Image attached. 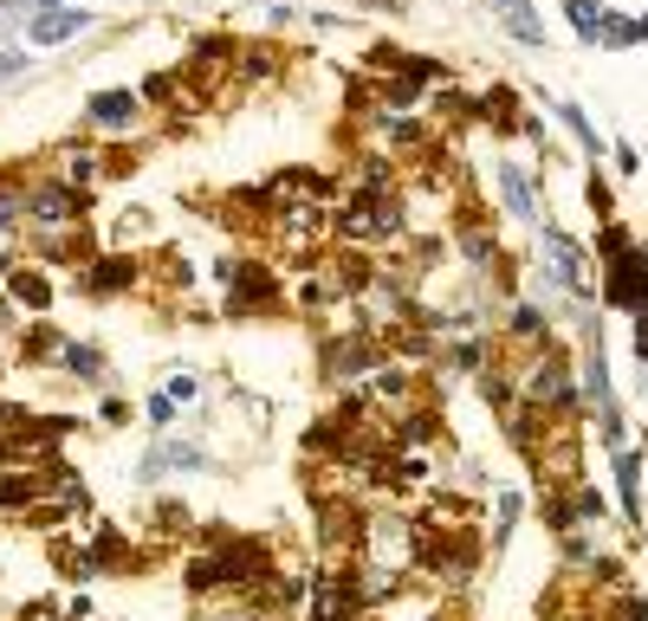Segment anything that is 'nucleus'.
Instances as JSON below:
<instances>
[{
    "instance_id": "f257e3e1",
    "label": "nucleus",
    "mask_w": 648,
    "mask_h": 621,
    "mask_svg": "<svg viewBox=\"0 0 648 621\" xmlns=\"http://www.w3.org/2000/svg\"><path fill=\"white\" fill-rule=\"evenodd\" d=\"M266 570V551L260 544H227L220 556H208V563H195V589H215V583H253Z\"/></svg>"
},
{
    "instance_id": "f03ea898",
    "label": "nucleus",
    "mask_w": 648,
    "mask_h": 621,
    "mask_svg": "<svg viewBox=\"0 0 648 621\" xmlns=\"http://www.w3.org/2000/svg\"><path fill=\"white\" fill-rule=\"evenodd\" d=\"M338 233H344V240H389V233H396V202L357 195L351 207H338Z\"/></svg>"
},
{
    "instance_id": "7ed1b4c3",
    "label": "nucleus",
    "mask_w": 648,
    "mask_h": 621,
    "mask_svg": "<svg viewBox=\"0 0 648 621\" xmlns=\"http://www.w3.org/2000/svg\"><path fill=\"white\" fill-rule=\"evenodd\" d=\"M84 26H91V20H84L78 7H53V13H39V20L26 26V39H33V46H59V39L84 33Z\"/></svg>"
},
{
    "instance_id": "20e7f679",
    "label": "nucleus",
    "mask_w": 648,
    "mask_h": 621,
    "mask_svg": "<svg viewBox=\"0 0 648 621\" xmlns=\"http://www.w3.org/2000/svg\"><path fill=\"white\" fill-rule=\"evenodd\" d=\"M84 117H91V124H104V130H117V124H130V117H137V91H98Z\"/></svg>"
},
{
    "instance_id": "39448f33",
    "label": "nucleus",
    "mask_w": 648,
    "mask_h": 621,
    "mask_svg": "<svg viewBox=\"0 0 648 621\" xmlns=\"http://www.w3.org/2000/svg\"><path fill=\"white\" fill-rule=\"evenodd\" d=\"M500 7V20L512 26V39H525V46H545V20L532 13V0H493Z\"/></svg>"
},
{
    "instance_id": "423d86ee",
    "label": "nucleus",
    "mask_w": 648,
    "mask_h": 621,
    "mask_svg": "<svg viewBox=\"0 0 648 621\" xmlns=\"http://www.w3.org/2000/svg\"><path fill=\"white\" fill-rule=\"evenodd\" d=\"M78 195H66V188H39V195H33V214H39V220H78Z\"/></svg>"
},
{
    "instance_id": "0eeeda50",
    "label": "nucleus",
    "mask_w": 648,
    "mask_h": 621,
    "mask_svg": "<svg viewBox=\"0 0 648 621\" xmlns=\"http://www.w3.org/2000/svg\"><path fill=\"white\" fill-rule=\"evenodd\" d=\"M169 467H202V447H175V440H162V447H156V453H149V480H156V473H169Z\"/></svg>"
},
{
    "instance_id": "6e6552de",
    "label": "nucleus",
    "mask_w": 648,
    "mask_h": 621,
    "mask_svg": "<svg viewBox=\"0 0 648 621\" xmlns=\"http://www.w3.org/2000/svg\"><path fill=\"white\" fill-rule=\"evenodd\" d=\"M545 246H552V266H558V278H571V285H583V253H577L565 233H545Z\"/></svg>"
},
{
    "instance_id": "1a4fd4ad",
    "label": "nucleus",
    "mask_w": 648,
    "mask_h": 621,
    "mask_svg": "<svg viewBox=\"0 0 648 621\" xmlns=\"http://www.w3.org/2000/svg\"><path fill=\"white\" fill-rule=\"evenodd\" d=\"M91 285H98V291H117V285H130V260H104V266L91 273Z\"/></svg>"
},
{
    "instance_id": "9d476101",
    "label": "nucleus",
    "mask_w": 648,
    "mask_h": 621,
    "mask_svg": "<svg viewBox=\"0 0 648 621\" xmlns=\"http://www.w3.org/2000/svg\"><path fill=\"white\" fill-rule=\"evenodd\" d=\"M66 363H72L84 382H98V376H104V363H98V349H91V344H72V349H66Z\"/></svg>"
},
{
    "instance_id": "9b49d317",
    "label": "nucleus",
    "mask_w": 648,
    "mask_h": 621,
    "mask_svg": "<svg viewBox=\"0 0 648 621\" xmlns=\"http://www.w3.org/2000/svg\"><path fill=\"white\" fill-rule=\"evenodd\" d=\"M500 182H505V202H512V214H532V188H525V175H512V169H505Z\"/></svg>"
},
{
    "instance_id": "f8f14e48",
    "label": "nucleus",
    "mask_w": 648,
    "mask_h": 621,
    "mask_svg": "<svg viewBox=\"0 0 648 621\" xmlns=\"http://www.w3.org/2000/svg\"><path fill=\"white\" fill-rule=\"evenodd\" d=\"M13 291H20V298H26V304H33V311H46V278H13Z\"/></svg>"
},
{
    "instance_id": "ddd939ff",
    "label": "nucleus",
    "mask_w": 648,
    "mask_h": 621,
    "mask_svg": "<svg viewBox=\"0 0 648 621\" xmlns=\"http://www.w3.org/2000/svg\"><path fill=\"white\" fill-rule=\"evenodd\" d=\"M149 421L169 427V421H175V395H156V402H149Z\"/></svg>"
},
{
    "instance_id": "4468645a",
    "label": "nucleus",
    "mask_w": 648,
    "mask_h": 621,
    "mask_svg": "<svg viewBox=\"0 0 648 621\" xmlns=\"http://www.w3.org/2000/svg\"><path fill=\"white\" fill-rule=\"evenodd\" d=\"M20 7H33V13H53V7H59V0H20Z\"/></svg>"
}]
</instances>
